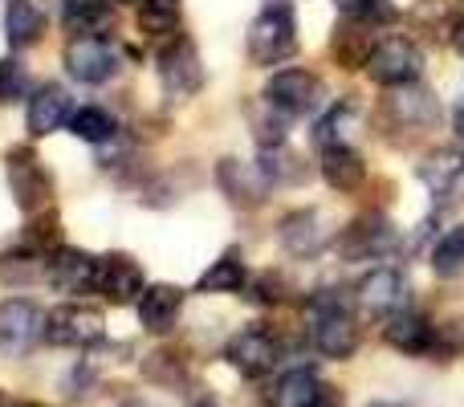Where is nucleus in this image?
I'll return each mask as SVG.
<instances>
[{
	"label": "nucleus",
	"instance_id": "nucleus-10",
	"mask_svg": "<svg viewBox=\"0 0 464 407\" xmlns=\"http://www.w3.org/2000/svg\"><path fill=\"white\" fill-rule=\"evenodd\" d=\"M147 289L143 269H139L135 257L127 253H106L98 257V273H94V294H102L111 305H130L139 302Z\"/></svg>",
	"mask_w": 464,
	"mask_h": 407
},
{
	"label": "nucleus",
	"instance_id": "nucleus-7",
	"mask_svg": "<svg viewBox=\"0 0 464 407\" xmlns=\"http://www.w3.org/2000/svg\"><path fill=\"white\" fill-rule=\"evenodd\" d=\"M155 70H160V82L171 98H192L196 90L204 86V65L200 53L188 37H171L168 45L155 53Z\"/></svg>",
	"mask_w": 464,
	"mask_h": 407
},
{
	"label": "nucleus",
	"instance_id": "nucleus-19",
	"mask_svg": "<svg viewBox=\"0 0 464 407\" xmlns=\"http://www.w3.org/2000/svg\"><path fill=\"white\" fill-rule=\"evenodd\" d=\"M387 119H392L400 131H424V127H436L440 106H436L432 90L400 86L392 98H387Z\"/></svg>",
	"mask_w": 464,
	"mask_h": 407
},
{
	"label": "nucleus",
	"instance_id": "nucleus-17",
	"mask_svg": "<svg viewBox=\"0 0 464 407\" xmlns=\"http://www.w3.org/2000/svg\"><path fill=\"white\" fill-rule=\"evenodd\" d=\"M338 403H343L338 387L322 383L310 367L285 371L277 383V407H338Z\"/></svg>",
	"mask_w": 464,
	"mask_h": 407
},
{
	"label": "nucleus",
	"instance_id": "nucleus-45",
	"mask_svg": "<svg viewBox=\"0 0 464 407\" xmlns=\"http://www.w3.org/2000/svg\"><path fill=\"white\" fill-rule=\"evenodd\" d=\"M119 5H135V0H119Z\"/></svg>",
	"mask_w": 464,
	"mask_h": 407
},
{
	"label": "nucleus",
	"instance_id": "nucleus-20",
	"mask_svg": "<svg viewBox=\"0 0 464 407\" xmlns=\"http://www.w3.org/2000/svg\"><path fill=\"white\" fill-rule=\"evenodd\" d=\"M383 338H387V346H392V351L420 359V354H432L436 326L424 318V314H416V310H400V314H392V318H387Z\"/></svg>",
	"mask_w": 464,
	"mask_h": 407
},
{
	"label": "nucleus",
	"instance_id": "nucleus-26",
	"mask_svg": "<svg viewBox=\"0 0 464 407\" xmlns=\"http://www.w3.org/2000/svg\"><path fill=\"white\" fill-rule=\"evenodd\" d=\"M62 24L73 37L102 33L111 24V0H62Z\"/></svg>",
	"mask_w": 464,
	"mask_h": 407
},
{
	"label": "nucleus",
	"instance_id": "nucleus-34",
	"mask_svg": "<svg viewBox=\"0 0 464 407\" xmlns=\"http://www.w3.org/2000/svg\"><path fill=\"white\" fill-rule=\"evenodd\" d=\"M248 119H253L256 143H261V147H281V143H285V114H281L269 98H265V106L248 111Z\"/></svg>",
	"mask_w": 464,
	"mask_h": 407
},
{
	"label": "nucleus",
	"instance_id": "nucleus-23",
	"mask_svg": "<svg viewBox=\"0 0 464 407\" xmlns=\"http://www.w3.org/2000/svg\"><path fill=\"white\" fill-rule=\"evenodd\" d=\"M245 286H248V269H245L237 248H228V253H220L217 261L200 273L196 294H240Z\"/></svg>",
	"mask_w": 464,
	"mask_h": 407
},
{
	"label": "nucleus",
	"instance_id": "nucleus-22",
	"mask_svg": "<svg viewBox=\"0 0 464 407\" xmlns=\"http://www.w3.org/2000/svg\"><path fill=\"white\" fill-rule=\"evenodd\" d=\"M318 171L334 192H354V188L362 184V176H367V163H362V155L354 151V147L338 143V147H322Z\"/></svg>",
	"mask_w": 464,
	"mask_h": 407
},
{
	"label": "nucleus",
	"instance_id": "nucleus-9",
	"mask_svg": "<svg viewBox=\"0 0 464 407\" xmlns=\"http://www.w3.org/2000/svg\"><path fill=\"white\" fill-rule=\"evenodd\" d=\"M37 338H45V314L29 297H8L0 302V351L24 354Z\"/></svg>",
	"mask_w": 464,
	"mask_h": 407
},
{
	"label": "nucleus",
	"instance_id": "nucleus-6",
	"mask_svg": "<svg viewBox=\"0 0 464 407\" xmlns=\"http://www.w3.org/2000/svg\"><path fill=\"white\" fill-rule=\"evenodd\" d=\"M106 338V318L94 305H57L45 314V343L53 346H94Z\"/></svg>",
	"mask_w": 464,
	"mask_h": 407
},
{
	"label": "nucleus",
	"instance_id": "nucleus-39",
	"mask_svg": "<svg viewBox=\"0 0 464 407\" xmlns=\"http://www.w3.org/2000/svg\"><path fill=\"white\" fill-rule=\"evenodd\" d=\"M452 131H457V135L464 139V102L457 106V111H452Z\"/></svg>",
	"mask_w": 464,
	"mask_h": 407
},
{
	"label": "nucleus",
	"instance_id": "nucleus-14",
	"mask_svg": "<svg viewBox=\"0 0 464 407\" xmlns=\"http://www.w3.org/2000/svg\"><path fill=\"white\" fill-rule=\"evenodd\" d=\"M354 297H359V310L367 314V318H383L387 322L392 314L403 310L408 286H403V277L395 269H375V273H367V277L359 281Z\"/></svg>",
	"mask_w": 464,
	"mask_h": 407
},
{
	"label": "nucleus",
	"instance_id": "nucleus-2",
	"mask_svg": "<svg viewBox=\"0 0 464 407\" xmlns=\"http://www.w3.org/2000/svg\"><path fill=\"white\" fill-rule=\"evenodd\" d=\"M5 171H8V188H13V200L21 212L37 216L53 204V179H49L45 163L33 147H13L5 155Z\"/></svg>",
	"mask_w": 464,
	"mask_h": 407
},
{
	"label": "nucleus",
	"instance_id": "nucleus-40",
	"mask_svg": "<svg viewBox=\"0 0 464 407\" xmlns=\"http://www.w3.org/2000/svg\"><path fill=\"white\" fill-rule=\"evenodd\" d=\"M452 41H457V49L464 53V21H457V33H452Z\"/></svg>",
	"mask_w": 464,
	"mask_h": 407
},
{
	"label": "nucleus",
	"instance_id": "nucleus-44",
	"mask_svg": "<svg viewBox=\"0 0 464 407\" xmlns=\"http://www.w3.org/2000/svg\"><path fill=\"white\" fill-rule=\"evenodd\" d=\"M16 407H45V403H16Z\"/></svg>",
	"mask_w": 464,
	"mask_h": 407
},
{
	"label": "nucleus",
	"instance_id": "nucleus-41",
	"mask_svg": "<svg viewBox=\"0 0 464 407\" xmlns=\"http://www.w3.org/2000/svg\"><path fill=\"white\" fill-rule=\"evenodd\" d=\"M452 192H457V196H460V200H464V168H460V176H457V184H452Z\"/></svg>",
	"mask_w": 464,
	"mask_h": 407
},
{
	"label": "nucleus",
	"instance_id": "nucleus-38",
	"mask_svg": "<svg viewBox=\"0 0 464 407\" xmlns=\"http://www.w3.org/2000/svg\"><path fill=\"white\" fill-rule=\"evenodd\" d=\"M338 8H343L351 21H395V8L387 5V0H338Z\"/></svg>",
	"mask_w": 464,
	"mask_h": 407
},
{
	"label": "nucleus",
	"instance_id": "nucleus-15",
	"mask_svg": "<svg viewBox=\"0 0 464 407\" xmlns=\"http://www.w3.org/2000/svg\"><path fill=\"white\" fill-rule=\"evenodd\" d=\"M70 119H73L70 90L57 86V82H45V86H37V94L29 98V114H24V122H29V135L33 139H45V135H53V131H62Z\"/></svg>",
	"mask_w": 464,
	"mask_h": 407
},
{
	"label": "nucleus",
	"instance_id": "nucleus-37",
	"mask_svg": "<svg viewBox=\"0 0 464 407\" xmlns=\"http://www.w3.org/2000/svg\"><path fill=\"white\" fill-rule=\"evenodd\" d=\"M464 351V322H449V326H436V338H432V359L436 363H452L457 354Z\"/></svg>",
	"mask_w": 464,
	"mask_h": 407
},
{
	"label": "nucleus",
	"instance_id": "nucleus-24",
	"mask_svg": "<svg viewBox=\"0 0 464 407\" xmlns=\"http://www.w3.org/2000/svg\"><path fill=\"white\" fill-rule=\"evenodd\" d=\"M37 277H45V253H37L33 245H16L0 253V286L21 289L33 286Z\"/></svg>",
	"mask_w": 464,
	"mask_h": 407
},
{
	"label": "nucleus",
	"instance_id": "nucleus-13",
	"mask_svg": "<svg viewBox=\"0 0 464 407\" xmlns=\"http://www.w3.org/2000/svg\"><path fill=\"white\" fill-rule=\"evenodd\" d=\"M318 94H322V82L314 78L310 70H297V65L277 70L269 78V86H265V98H269L281 114H310L314 106H318Z\"/></svg>",
	"mask_w": 464,
	"mask_h": 407
},
{
	"label": "nucleus",
	"instance_id": "nucleus-16",
	"mask_svg": "<svg viewBox=\"0 0 464 407\" xmlns=\"http://www.w3.org/2000/svg\"><path fill=\"white\" fill-rule=\"evenodd\" d=\"M135 305H139V322H143L147 334H171L179 322V310H184V289L160 281V286H147Z\"/></svg>",
	"mask_w": 464,
	"mask_h": 407
},
{
	"label": "nucleus",
	"instance_id": "nucleus-1",
	"mask_svg": "<svg viewBox=\"0 0 464 407\" xmlns=\"http://www.w3.org/2000/svg\"><path fill=\"white\" fill-rule=\"evenodd\" d=\"M248 62L253 65H281L285 57H294L297 49V21L289 5H269L256 13V21L248 24Z\"/></svg>",
	"mask_w": 464,
	"mask_h": 407
},
{
	"label": "nucleus",
	"instance_id": "nucleus-25",
	"mask_svg": "<svg viewBox=\"0 0 464 407\" xmlns=\"http://www.w3.org/2000/svg\"><path fill=\"white\" fill-rule=\"evenodd\" d=\"M277 240L289 248L294 257H305L318 248L322 240V228H318V212H310V208H297V212H285L277 220Z\"/></svg>",
	"mask_w": 464,
	"mask_h": 407
},
{
	"label": "nucleus",
	"instance_id": "nucleus-5",
	"mask_svg": "<svg viewBox=\"0 0 464 407\" xmlns=\"http://www.w3.org/2000/svg\"><path fill=\"white\" fill-rule=\"evenodd\" d=\"M395 245H400V232H395V224L379 212L354 216V220L343 228V237H338L343 261H375V257L392 253Z\"/></svg>",
	"mask_w": 464,
	"mask_h": 407
},
{
	"label": "nucleus",
	"instance_id": "nucleus-35",
	"mask_svg": "<svg viewBox=\"0 0 464 407\" xmlns=\"http://www.w3.org/2000/svg\"><path fill=\"white\" fill-rule=\"evenodd\" d=\"M245 289H248L245 297H253L256 305H281L289 297V286L277 269H265V273H256V277H248Z\"/></svg>",
	"mask_w": 464,
	"mask_h": 407
},
{
	"label": "nucleus",
	"instance_id": "nucleus-3",
	"mask_svg": "<svg viewBox=\"0 0 464 407\" xmlns=\"http://www.w3.org/2000/svg\"><path fill=\"white\" fill-rule=\"evenodd\" d=\"M119 65H122L119 45H114L111 37H102V33H86V37H73L70 45H65V70H70V78L82 82V86H102V82H111L114 73H119Z\"/></svg>",
	"mask_w": 464,
	"mask_h": 407
},
{
	"label": "nucleus",
	"instance_id": "nucleus-31",
	"mask_svg": "<svg viewBox=\"0 0 464 407\" xmlns=\"http://www.w3.org/2000/svg\"><path fill=\"white\" fill-rule=\"evenodd\" d=\"M432 269L440 273V277H457V273H464V224L449 228L440 240H436V248H432Z\"/></svg>",
	"mask_w": 464,
	"mask_h": 407
},
{
	"label": "nucleus",
	"instance_id": "nucleus-11",
	"mask_svg": "<svg viewBox=\"0 0 464 407\" xmlns=\"http://www.w3.org/2000/svg\"><path fill=\"white\" fill-rule=\"evenodd\" d=\"M225 359L245 379H261L281 363V351H277V338H273L269 330H240V334L228 338Z\"/></svg>",
	"mask_w": 464,
	"mask_h": 407
},
{
	"label": "nucleus",
	"instance_id": "nucleus-18",
	"mask_svg": "<svg viewBox=\"0 0 464 407\" xmlns=\"http://www.w3.org/2000/svg\"><path fill=\"white\" fill-rule=\"evenodd\" d=\"M217 184L237 208H256L273 188L261 168H248V163H240V160H220L217 163Z\"/></svg>",
	"mask_w": 464,
	"mask_h": 407
},
{
	"label": "nucleus",
	"instance_id": "nucleus-4",
	"mask_svg": "<svg viewBox=\"0 0 464 407\" xmlns=\"http://www.w3.org/2000/svg\"><path fill=\"white\" fill-rule=\"evenodd\" d=\"M420 70H424V53H420V45L408 37H383L367 62L371 82H375V86H387V90L416 86Z\"/></svg>",
	"mask_w": 464,
	"mask_h": 407
},
{
	"label": "nucleus",
	"instance_id": "nucleus-46",
	"mask_svg": "<svg viewBox=\"0 0 464 407\" xmlns=\"http://www.w3.org/2000/svg\"><path fill=\"white\" fill-rule=\"evenodd\" d=\"M204 407H208V403H204Z\"/></svg>",
	"mask_w": 464,
	"mask_h": 407
},
{
	"label": "nucleus",
	"instance_id": "nucleus-43",
	"mask_svg": "<svg viewBox=\"0 0 464 407\" xmlns=\"http://www.w3.org/2000/svg\"><path fill=\"white\" fill-rule=\"evenodd\" d=\"M0 407H16V403H13V400H5V395H0Z\"/></svg>",
	"mask_w": 464,
	"mask_h": 407
},
{
	"label": "nucleus",
	"instance_id": "nucleus-29",
	"mask_svg": "<svg viewBox=\"0 0 464 407\" xmlns=\"http://www.w3.org/2000/svg\"><path fill=\"white\" fill-rule=\"evenodd\" d=\"M70 131L82 139V143H94L98 147V143H111L114 131H119V122H114L102 106H82V111H73Z\"/></svg>",
	"mask_w": 464,
	"mask_h": 407
},
{
	"label": "nucleus",
	"instance_id": "nucleus-36",
	"mask_svg": "<svg viewBox=\"0 0 464 407\" xmlns=\"http://www.w3.org/2000/svg\"><path fill=\"white\" fill-rule=\"evenodd\" d=\"M24 90H29V73H24V65L16 62V57H0V106L21 102Z\"/></svg>",
	"mask_w": 464,
	"mask_h": 407
},
{
	"label": "nucleus",
	"instance_id": "nucleus-28",
	"mask_svg": "<svg viewBox=\"0 0 464 407\" xmlns=\"http://www.w3.org/2000/svg\"><path fill=\"white\" fill-rule=\"evenodd\" d=\"M139 29L147 37H176L179 33V0H139Z\"/></svg>",
	"mask_w": 464,
	"mask_h": 407
},
{
	"label": "nucleus",
	"instance_id": "nucleus-8",
	"mask_svg": "<svg viewBox=\"0 0 464 407\" xmlns=\"http://www.w3.org/2000/svg\"><path fill=\"white\" fill-rule=\"evenodd\" d=\"M310 343L322 359H351L359 351V322L343 310V305H326V310H314V326H310Z\"/></svg>",
	"mask_w": 464,
	"mask_h": 407
},
{
	"label": "nucleus",
	"instance_id": "nucleus-30",
	"mask_svg": "<svg viewBox=\"0 0 464 407\" xmlns=\"http://www.w3.org/2000/svg\"><path fill=\"white\" fill-rule=\"evenodd\" d=\"M143 375L155 387H179L188 379V359L179 351H155V354H147Z\"/></svg>",
	"mask_w": 464,
	"mask_h": 407
},
{
	"label": "nucleus",
	"instance_id": "nucleus-27",
	"mask_svg": "<svg viewBox=\"0 0 464 407\" xmlns=\"http://www.w3.org/2000/svg\"><path fill=\"white\" fill-rule=\"evenodd\" d=\"M375 45H379V41L371 37V21H354L351 29L338 33V41H334V57H338V65H343V70H359V65H367V62H371Z\"/></svg>",
	"mask_w": 464,
	"mask_h": 407
},
{
	"label": "nucleus",
	"instance_id": "nucleus-12",
	"mask_svg": "<svg viewBox=\"0 0 464 407\" xmlns=\"http://www.w3.org/2000/svg\"><path fill=\"white\" fill-rule=\"evenodd\" d=\"M94 273H98V257H90L86 248L62 245L45 257V281L57 294H86V289H94Z\"/></svg>",
	"mask_w": 464,
	"mask_h": 407
},
{
	"label": "nucleus",
	"instance_id": "nucleus-33",
	"mask_svg": "<svg viewBox=\"0 0 464 407\" xmlns=\"http://www.w3.org/2000/svg\"><path fill=\"white\" fill-rule=\"evenodd\" d=\"M354 122V106L351 102H338L334 111H326L318 122H314V143H322V147H338V143H346V127Z\"/></svg>",
	"mask_w": 464,
	"mask_h": 407
},
{
	"label": "nucleus",
	"instance_id": "nucleus-21",
	"mask_svg": "<svg viewBox=\"0 0 464 407\" xmlns=\"http://www.w3.org/2000/svg\"><path fill=\"white\" fill-rule=\"evenodd\" d=\"M45 24L49 13L41 0H8L5 8V37L13 49H29L45 37Z\"/></svg>",
	"mask_w": 464,
	"mask_h": 407
},
{
	"label": "nucleus",
	"instance_id": "nucleus-42",
	"mask_svg": "<svg viewBox=\"0 0 464 407\" xmlns=\"http://www.w3.org/2000/svg\"><path fill=\"white\" fill-rule=\"evenodd\" d=\"M367 407H403V403H387V400H375V403H367Z\"/></svg>",
	"mask_w": 464,
	"mask_h": 407
},
{
	"label": "nucleus",
	"instance_id": "nucleus-32",
	"mask_svg": "<svg viewBox=\"0 0 464 407\" xmlns=\"http://www.w3.org/2000/svg\"><path fill=\"white\" fill-rule=\"evenodd\" d=\"M460 168H464V160L457 151H436V155H428V163H420V179H424L432 192H444V188L457 184Z\"/></svg>",
	"mask_w": 464,
	"mask_h": 407
}]
</instances>
